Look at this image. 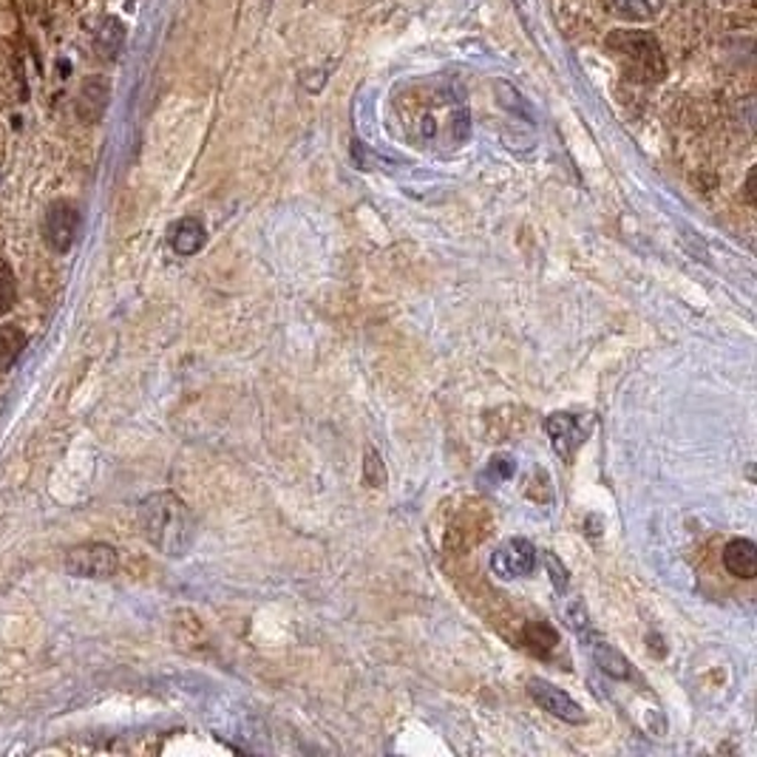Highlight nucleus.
<instances>
[{
    "label": "nucleus",
    "mask_w": 757,
    "mask_h": 757,
    "mask_svg": "<svg viewBox=\"0 0 757 757\" xmlns=\"http://www.w3.org/2000/svg\"><path fill=\"white\" fill-rule=\"evenodd\" d=\"M537 568V548L523 537H514L503 542L491 557V570L500 579H523L530 577Z\"/></svg>",
    "instance_id": "nucleus-7"
},
{
    "label": "nucleus",
    "mask_w": 757,
    "mask_h": 757,
    "mask_svg": "<svg viewBox=\"0 0 757 757\" xmlns=\"http://www.w3.org/2000/svg\"><path fill=\"white\" fill-rule=\"evenodd\" d=\"M168 239L176 255H196L205 248V242H208V230H205V224L196 216H185V219H179L171 228Z\"/></svg>",
    "instance_id": "nucleus-12"
},
{
    "label": "nucleus",
    "mask_w": 757,
    "mask_h": 757,
    "mask_svg": "<svg viewBox=\"0 0 757 757\" xmlns=\"http://www.w3.org/2000/svg\"><path fill=\"white\" fill-rule=\"evenodd\" d=\"M528 695L534 698V704L539 706L548 715L559 717L564 724L570 726H582L588 724V712L573 701L564 690L553 687L550 681H542V678H530L528 681Z\"/></svg>",
    "instance_id": "nucleus-6"
},
{
    "label": "nucleus",
    "mask_w": 757,
    "mask_h": 757,
    "mask_svg": "<svg viewBox=\"0 0 757 757\" xmlns=\"http://www.w3.org/2000/svg\"><path fill=\"white\" fill-rule=\"evenodd\" d=\"M582 641H584V650L590 652L593 663H596L604 676L613 678V681H633V678H636V670H633L630 658L622 656V652H618L613 644L604 641V638H599L596 633H593V627L582 633Z\"/></svg>",
    "instance_id": "nucleus-9"
},
{
    "label": "nucleus",
    "mask_w": 757,
    "mask_h": 757,
    "mask_svg": "<svg viewBox=\"0 0 757 757\" xmlns=\"http://www.w3.org/2000/svg\"><path fill=\"white\" fill-rule=\"evenodd\" d=\"M122 43H125V26L117 18H106L95 32V52L102 61H114Z\"/></svg>",
    "instance_id": "nucleus-15"
},
{
    "label": "nucleus",
    "mask_w": 757,
    "mask_h": 757,
    "mask_svg": "<svg viewBox=\"0 0 757 757\" xmlns=\"http://www.w3.org/2000/svg\"><path fill=\"white\" fill-rule=\"evenodd\" d=\"M108 100H111V83L106 77H88L86 83L77 91V102H74V111L80 117V122L86 125H97L106 114Z\"/></svg>",
    "instance_id": "nucleus-10"
},
{
    "label": "nucleus",
    "mask_w": 757,
    "mask_h": 757,
    "mask_svg": "<svg viewBox=\"0 0 757 757\" xmlns=\"http://www.w3.org/2000/svg\"><path fill=\"white\" fill-rule=\"evenodd\" d=\"M406 136L426 147L460 145L469 140V111L442 83H412L392 102Z\"/></svg>",
    "instance_id": "nucleus-1"
},
{
    "label": "nucleus",
    "mask_w": 757,
    "mask_h": 757,
    "mask_svg": "<svg viewBox=\"0 0 757 757\" xmlns=\"http://www.w3.org/2000/svg\"><path fill=\"white\" fill-rule=\"evenodd\" d=\"M363 480L372 489H386V469H383V460L375 449L363 454Z\"/></svg>",
    "instance_id": "nucleus-18"
},
{
    "label": "nucleus",
    "mask_w": 757,
    "mask_h": 757,
    "mask_svg": "<svg viewBox=\"0 0 757 757\" xmlns=\"http://www.w3.org/2000/svg\"><path fill=\"white\" fill-rule=\"evenodd\" d=\"M26 349V332L18 323H0V377L9 375Z\"/></svg>",
    "instance_id": "nucleus-14"
},
{
    "label": "nucleus",
    "mask_w": 757,
    "mask_h": 757,
    "mask_svg": "<svg viewBox=\"0 0 757 757\" xmlns=\"http://www.w3.org/2000/svg\"><path fill=\"white\" fill-rule=\"evenodd\" d=\"M83 216L77 205L68 199H54L43 216V242L57 255L72 253L77 239H80Z\"/></svg>",
    "instance_id": "nucleus-4"
},
{
    "label": "nucleus",
    "mask_w": 757,
    "mask_h": 757,
    "mask_svg": "<svg viewBox=\"0 0 757 757\" xmlns=\"http://www.w3.org/2000/svg\"><path fill=\"white\" fill-rule=\"evenodd\" d=\"M604 9L622 21H647L661 9L663 0H602Z\"/></svg>",
    "instance_id": "nucleus-16"
},
{
    "label": "nucleus",
    "mask_w": 757,
    "mask_h": 757,
    "mask_svg": "<svg viewBox=\"0 0 757 757\" xmlns=\"http://www.w3.org/2000/svg\"><path fill=\"white\" fill-rule=\"evenodd\" d=\"M491 471L496 474V480H511L514 476V471H516V465H514V457H505V454H500V457H494L491 460V465H489Z\"/></svg>",
    "instance_id": "nucleus-20"
},
{
    "label": "nucleus",
    "mask_w": 757,
    "mask_h": 757,
    "mask_svg": "<svg viewBox=\"0 0 757 757\" xmlns=\"http://www.w3.org/2000/svg\"><path fill=\"white\" fill-rule=\"evenodd\" d=\"M142 537L160 550L162 557L182 559L196 537L194 514L174 491H156L140 503Z\"/></svg>",
    "instance_id": "nucleus-2"
},
{
    "label": "nucleus",
    "mask_w": 757,
    "mask_h": 757,
    "mask_svg": "<svg viewBox=\"0 0 757 757\" xmlns=\"http://www.w3.org/2000/svg\"><path fill=\"white\" fill-rule=\"evenodd\" d=\"M523 644H525V650H528L530 656L550 658L553 656V650L559 647V633L553 630L548 622H539V618H534V622H525Z\"/></svg>",
    "instance_id": "nucleus-13"
},
{
    "label": "nucleus",
    "mask_w": 757,
    "mask_h": 757,
    "mask_svg": "<svg viewBox=\"0 0 757 757\" xmlns=\"http://www.w3.org/2000/svg\"><path fill=\"white\" fill-rule=\"evenodd\" d=\"M724 568L735 579H755L757 577V545L751 539H732L724 548Z\"/></svg>",
    "instance_id": "nucleus-11"
},
{
    "label": "nucleus",
    "mask_w": 757,
    "mask_h": 757,
    "mask_svg": "<svg viewBox=\"0 0 757 757\" xmlns=\"http://www.w3.org/2000/svg\"><path fill=\"white\" fill-rule=\"evenodd\" d=\"M607 52L636 83H658L667 74L661 46L650 32L641 29H616L607 34Z\"/></svg>",
    "instance_id": "nucleus-3"
},
{
    "label": "nucleus",
    "mask_w": 757,
    "mask_h": 757,
    "mask_svg": "<svg viewBox=\"0 0 757 757\" xmlns=\"http://www.w3.org/2000/svg\"><path fill=\"white\" fill-rule=\"evenodd\" d=\"M18 304V278L12 264L0 255V318H7Z\"/></svg>",
    "instance_id": "nucleus-17"
},
{
    "label": "nucleus",
    "mask_w": 757,
    "mask_h": 757,
    "mask_svg": "<svg viewBox=\"0 0 757 757\" xmlns=\"http://www.w3.org/2000/svg\"><path fill=\"white\" fill-rule=\"evenodd\" d=\"M545 431H548L550 437V449H553V454H557L562 463H573V457H577L579 446H582L584 440V429L582 423H579V417L568 415V412H553V415L545 417Z\"/></svg>",
    "instance_id": "nucleus-8"
},
{
    "label": "nucleus",
    "mask_w": 757,
    "mask_h": 757,
    "mask_svg": "<svg viewBox=\"0 0 757 757\" xmlns=\"http://www.w3.org/2000/svg\"><path fill=\"white\" fill-rule=\"evenodd\" d=\"M545 564H548V573H550V582L557 584V590L559 593H564L568 590V570H564V564H562V559L557 557V553H548L545 557Z\"/></svg>",
    "instance_id": "nucleus-19"
},
{
    "label": "nucleus",
    "mask_w": 757,
    "mask_h": 757,
    "mask_svg": "<svg viewBox=\"0 0 757 757\" xmlns=\"http://www.w3.org/2000/svg\"><path fill=\"white\" fill-rule=\"evenodd\" d=\"M120 568V553L108 542H80L66 553V570L77 579H111Z\"/></svg>",
    "instance_id": "nucleus-5"
}]
</instances>
